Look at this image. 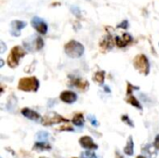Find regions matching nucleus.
Segmentation results:
<instances>
[{
	"instance_id": "nucleus-1",
	"label": "nucleus",
	"mask_w": 159,
	"mask_h": 158,
	"mask_svg": "<svg viewBox=\"0 0 159 158\" xmlns=\"http://www.w3.org/2000/svg\"><path fill=\"white\" fill-rule=\"evenodd\" d=\"M64 51L70 58L77 59L84 54L85 47L80 42L76 40H71L64 45Z\"/></svg>"
},
{
	"instance_id": "nucleus-2",
	"label": "nucleus",
	"mask_w": 159,
	"mask_h": 158,
	"mask_svg": "<svg viewBox=\"0 0 159 158\" xmlns=\"http://www.w3.org/2000/svg\"><path fill=\"white\" fill-rule=\"evenodd\" d=\"M18 88L25 92H30V91L35 92L39 88V81L34 76L20 78L18 84Z\"/></svg>"
},
{
	"instance_id": "nucleus-3",
	"label": "nucleus",
	"mask_w": 159,
	"mask_h": 158,
	"mask_svg": "<svg viewBox=\"0 0 159 158\" xmlns=\"http://www.w3.org/2000/svg\"><path fill=\"white\" fill-rule=\"evenodd\" d=\"M25 54H26V52H25L24 48H22L21 47H20V46L13 47L8 57H7V65L10 68H16L19 65L20 60L21 58H23L25 56Z\"/></svg>"
},
{
	"instance_id": "nucleus-4",
	"label": "nucleus",
	"mask_w": 159,
	"mask_h": 158,
	"mask_svg": "<svg viewBox=\"0 0 159 158\" xmlns=\"http://www.w3.org/2000/svg\"><path fill=\"white\" fill-rule=\"evenodd\" d=\"M133 65L141 74L148 75L150 73V63L147 57L144 54L137 55L133 60Z\"/></svg>"
},
{
	"instance_id": "nucleus-5",
	"label": "nucleus",
	"mask_w": 159,
	"mask_h": 158,
	"mask_svg": "<svg viewBox=\"0 0 159 158\" xmlns=\"http://www.w3.org/2000/svg\"><path fill=\"white\" fill-rule=\"evenodd\" d=\"M61 122H68V119L63 118L57 113H49L42 120V124L44 126H53L56 124H60Z\"/></svg>"
},
{
	"instance_id": "nucleus-6",
	"label": "nucleus",
	"mask_w": 159,
	"mask_h": 158,
	"mask_svg": "<svg viewBox=\"0 0 159 158\" xmlns=\"http://www.w3.org/2000/svg\"><path fill=\"white\" fill-rule=\"evenodd\" d=\"M31 24L34 27V29L40 34H46L48 33V24L47 22L40 17L34 16L31 20Z\"/></svg>"
},
{
	"instance_id": "nucleus-7",
	"label": "nucleus",
	"mask_w": 159,
	"mask_h": 158,
	"mask_svg": "<svg viewBox=\"0 0 159 158\" xmlns=\"http://www.w3.org/2000/svg\"><path fill=\"white\" fill-rule=\"evenodd\" d=\"M27 25V22L24 20H15L13 21H11L10 23V34L13 36H20V30H22L23 28H25Z\"/></svg>"
},
{
	"instance_id": "nucleus-8",
	"label": "nucleus",
	"mask_w": 159,
	"mask_h": 158,
	"mask_svg": "<svg viewBox=\"0 0 159 158\" xmlns=\"http://www.w3.org/2000/svg\"><path fill=\"white\" fill-rule=\"evenodd\" d=\"M79 144L88 151H93L98 149V145L95 144L94 141L89 136H83L79 139Z\"/></svg>"
},
{
	"instance_id": "nucleus-9",
	"label": "nucleus",
	"mask_w": 159,
	"mask_h": 158,
	"mask_svg": "<svg viewBox=\"0 0 159 158\" xmlns=\"http://www.w3.org/2000/svg\"><path fill=\"white\" fill-rule=\"evenodd\" d=\"M115 41L113 39V36L111 34H107L102 37V39L100 42V48L102 51H109L114 47Z\"/></svg>"
},
{
	"instance_id": "nucleus-10",
	"label": "nucleus",
	"mask_w": 159,
	"mask_h": 158,
	"mask_svg": "<svg viewBox=\"0 0 159 158\" xmlns=\"http://www.w3.org/2000/svg\"><path fill=\"white\" fill-rule=\"evenodd\" d=\"M60 99L61 101H62L65 103L68 104H72L74 102H76L77 100V95L76 93H75L74 91H70V90H64L61 93L60 95Z\"/></svg>"
},
{
	"instance_id": "nucleus-11",
	"label": "nucleus",
	"mask_w": 159,
	"mask_h": 158,
	"mask_svg": "<svg viewBox=\"0 0 159 158\" xmlns=\"http://www.w3.org/2000/svg\"><path fill=\"white\" fill-rule=\"evenodd\" d=\"M20 113L24 117H26V118H28V119H30L32 121H39L41 119V115L38 113H36L35 111H34V110H32L30 108H23Z\"/></svg>"
},
{
	"instance_id": "nucleus-12",
	"label": "nucleus",
	"mask_w": 159,
	"mask_h": 158,
	"mask_svg": "<svg viewBox=\"0 0 159 158\" xmlns=\"http://www.w3.org/2000/svg\"><path fill=\"white\" fill-rule=\"evenodd\" d=\"M71 85L76 87L77 88L83 91H86L89 87V83L87 80H84L81 78H73L71 80Z\"/></svg>"
},
{
	"instance_id": "nucleus-13",
	"label": "nucleus",
	"mask_w": 159,
	"mask_h": 158,
	"mask_svg": "<svg viewBox=\"0 0 159 158\" xmlns=\"http://www.w3.org/2000/svg\"><path fill=\"white\" fill-rule=\"evenodd\" d=\"M51 149V146L47 142H36L33 147V150L34 151H38V152H42V151H48Z\"/></svg>"
},
{
	"instance_id": "nucleus-14",
	"label": "nucleus",
	"mask_w": 159,
	"mask_h": 158,
	"mask_svg": "<svg viewBox=\"0 0 159 158\" xmlns=\"http://www.w3.org/2000/svg\"><path fill=\"white\" fill-rule=\"evenodd\" d=\"M124 153L127 156H132L134 153V142H133V139L131 136H129L127 141V144L124 148Z\"/></svg>"
},
{
	"instance_id": "nucleus-15",
	"label": "nucleus",
	"mask_w": 159,
	"mask_h": 158,
	"mask_svg": "<svg viewBox=\"0 0 159 158\" xmlns=\"http://www.w3.org/2000/svg\"><path fill=\"white\" fill-rule=\"evenodd\" d=\"M73 124L76 127H82L85 123V119H84V115L82 113H79V114H76L74 117H73V120H72Z\"/></svg>"
},
{
	"instance_id": "nucleus-16",
	"label": "nucleus",
	"mask_w": 159,
	"mask_h": 158,
	"mask_svg": "<svg viewBox=\"0 0 159 158\" xmlns=\"http://www.w3.org/2000/svg\"><path fill=\"white\" fill-rule=\"evenodd\" d=\"M104 78H105V72L104 71H99V72L95 73L93 75V81H95L96 83H98L100 85L103 84Z\"/></svg>"
},
{
	"instance_id": "nucleus-17",
	"label": "nucleus",
	"mask_w": 159,
	"mask_h": 158,
	"mask_svg": "<svg viewBox=\"0 0 159 158\" xmlns=\"http://www.w3.org/2000/svg\"><path fill=\"white\" fill-rule=\"evenodd\" d=\"M127 102H128L130 105H132L133 107H136V108L139 109V110H142V109H143V107H142L140 102H139V101L137 100V98L134 97V96H131V95H130V96L127 99Z\"/></svg>"
},
{
	"instance_id": "nucleus-18",
	"label": "nucleus",
	"mask_w": 159,
	"mask_h": 158,
	"mask_svg": "<svg viewBox=\"0 0 159 158\" xmlns=\"http://www.w3.org/2000/svg\"><path fill=\"white\" fill-rule=\"evenodd\" d=\"M115 42H116V45L118 47H127L129 45V43L123 37H119V36H116Z\"/></svg>"
},
{
	"instance_id": "nucleus-19",
	"label": "nucleus",
	"mask_w": 159,
	"mask_h": 158,
	"mask_svg": "<svg viewBox=\"0 0 159 158\" xmlns=\"http://www.w3.org/2000/svg\"><path fill=\"white\" fill-rule=\"evenodd\" d=\"M35 49L36 50H40V49H42L43 48V47H44V40L42 39V37H40V36H37L36 38H35Z\"/></svg>"
},
{
	"instance_id": "nucleus-20",
	"label": "nucleus",
	"mask_w": 159,
	"mask_h": 158,
	"mask_svg": "<svg viewBox=\"0 0 159 158\" xmlns=\"http://www.w3.org/2000/svg\"><path fill=\"white\" fill-rule=\"evenodd\" d=\"M48 137V133L45 131H39L36 134V139L38 140V142H45V140H47Z\"/></svg>"
},
{
	"instance_id": "nucleus-21",
	"label": "nucleus",
	"mask_w": 159,
	"mask_h": 158,
	"mask_svg": "<svg viewBox=\"0 0 159 158\" xmlns=\"http://www.w3.org/2000/svg\"><path fill=\"white\" fill-rule=\"evenodd\" d=\"M121 120L125 123V124H127L128 126H129L130 128H134V124H133V122H132V120L128 116V115H123L122 117H121Z\"/></svg>"
},
{
	"instance_id": "nucleus-22",
	"label": "nucleus",
	"mask_w": 159,
	"mask_h": 158,
	"mask_svg": "<svg viewBox=\"0 0 159 158\" xmlns=\"http://www.w3.org/2000/svg\"><path fill=\"white\" fill-rule=\"evenodd\" d=\"M71 12H72L75 16H76V17H80V16H81V10H80V8H79L78 7H76V6L71 7Z\"/></svg>"
},
{
	"instance_id": "nucleus-23",
	"label": "nucleus",
	"mask_w": 159,
	"mask_h": 158,
	"mask_svg": "<svg viewBox=\"0 0 159 158\" xmlns=\"http://www.w3.org/2000/svg\"><path fill=\"white\" fill-rule=\"evenodd\" d=\"M88 118H89L90 124H91L93 127H98V126H99V122L97 121V119H96V117H95L94 115H88Z\"/></svg>"
},
{
	"instance_id": "nucleus-24",
	"label": "nucleus",
	"mask_w": 159,
	"mask_h": 158,
	"mask_svg": "<svg viewBox=\"0 0 159 158\" xmlns=\"http://www.w3.org/2000/svg\"><path fill=\"white\" fill-rule=\"evenodd\" d=\"M134 89H137V90H139V89H140V88H139V87H134V86H132V85H131L130 83H128V88H127V94L130 96V94L132 93V91H133Z\"/></svg>"
},
{
	"instance_id": "nucleus-25",
	"label": "nucleus",
	"mask_w": 159,
	"mask_h": 158,
	"mask_svg": "<svg viewBox=\"0 0 159 158\" xmlns=\"http://www.w3.org/2000/svg\"><path fill=\"white\" fill-rule=\"evenodd\" d=\"M83 156L85 158H97L96 155L91 151H86L85 153H83Z\"/></svg>"
},
{
	"instance_id": "nucleus-26",
	"label": "nucleus",
	"mask_w": 159,
	"mask_h": 158,
	"mask_svg": "<svg viewBox=\"0 0 159 158\" xmlns=\"http://www.w3.org/2000/svg\"><path fill=\"white\" fill-rule=\"evenodd\" d=\"M117 28H122V29H128L129 28V21L127 20H124L123 21H121L118 25Z\"/></svg>"
},
{
	"instance_id": "nucleus-27",
	"label": "nucleus",
	"mask_w": 159,
	"mask_h": 158,
	"mask_svg": "<svg viewBox=\"0 0 159 158\" xmlns=\"http://www.w3.org/2000/svg\"><path fill=\"white\" fill-rule=\"evenodd\" d=\"M154 146L156 147V149L159 150V134L156 136L155 138V142H154Z\"/></svg>"
},
{
	"instance_id": "nucleus-28",
	"label": "nucleus",
	"mask_w": 159,
	"mask_h": 158,
	"mask_svg": "<svg viewBox=\"0 0 159 158\" xmlns=\"http://www.w3.org/2000/svg\"><path fill=\"white\" fill-rule=\"evenodd\" d=\"M0 44H1V53H4L5 52V50H6V45H5V43L3 42V41H1L0 42Z\"/></svg>"
},
{
	"instance_id": "nucleus-29",
	"label": "nucleus",
	"mask_w": 159,
	"mask_h": 158,
	"mask_svg": "<svg viewBox=\"0 0 159 158\" xmlns=\"http://www.w3.org/2000/svg\"><path fill=\"white\" fill-rule=\"evenodd\" d=\"M137 158H146V157H145V156H138Z\"/></svg>"
},
{
	"instance_id": "nucleus-30",
	"label": "nucleus",
	"mask_w": 159,
	"mask_h": 158,
	"mask_svg": "<svg viewBox=\"0 0 159 158\" xmlns=\"http://www.w3.org/2000/svg\"><path fill=\"white\" fill-rule=\"evenodd\" d=\"M1 61V67H3V65H4V62H3V60H0Z\"/></svg>"
},
{
	"instance_id": "nucleus-31",
	"label": "nucleus",
	"mask_w": 159,
	"mask_h": 158,
	"mask_svg": "<svg viewBox=\"0 0 159 158\" xmlns=\"http://www.w3.org/2000/svg\"><path fill=\"white\" fill-rule=\"evenodd\" d=\"M40 158H47V157H40Z\"/></svg>"
},
{
	"instance_id": "nucleus-32",
	"label": "nucleus",
	"mask_w": 159,
	"mask_h": 158,
	"mask_svg": "<svg viewBox=\"0 0 159 158\" xmlns=\"http://www.w3.org/2000/svg\"><path fill=\"white\" fill-rule=\"evenodd\" d=\"M73 158H77V157H73Z\"/></svg>"
},
{
	"instance_id": "nucleus-33",
	"label": "nucleus",
	"mask_w": 159,
	"mask_h": 158,
	"mask_svg": "<svg viewBox=\"0 0 159 158\" xmlns=\"http://www.w3.org/2000/svg\"><path fill=\"white\" fill-rule=\"evenodd\" d=\"M158 45H159V44H158Z\"/></svg>"
}]
</instances>
